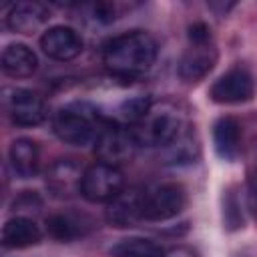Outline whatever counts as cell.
Listing matches in <instances>:
<instances>
[{
	"mask_svg": "<svg viewBox=\"0 0 257 257\" xmlns=\"http://www.w3.org/2000/svg\"><path fill=\"white\" fill-rule=\"evenodd\" d=\"M213 145L221 159L235 161L241 153V124L235 116H219L213 124Z\"/></svg>",
	"mask_w": 257,
	"mask_h": 257,
	"instance_id": "15",
	"label": "cell"
},
{
	"mask_svg": "<svg viewBox=\"0 0 257 257\" xmlns=\"http://www.w3.org/2000/svg\"><path fill=\"white\" fill-rule=\"evenodd\" d=\"M0 64H2V72L6 76H12V78H28L36 72L38 68V58L34 54V50L26 44H20V42H14V44H8L2 52V58H0Z\"/></svg>",
	"mask_w": 257,
	"mask_h": 257,
	"instance_id": "17",
	"label": "cell"
},
{
	"mask_svg": "<svg viewBox=\"0 0 257 257\" xmlns=\"http://www.w3.org/2000/svg\"><path fill=\"white\" fill-rule=\"evenodd\" d=\"M149 108H151V102L145 96H135V98L122 102V106H120L122 124H137L147 114Z\"/></svg>",
	"mask_w": 257,
	"mask_h": 257,
	"instance_id": "21",
	"label": "cell"
},
{
	"mask_svg": "<svg viewBox=\"0 0 257 257\" xmlns=\"http://www.w3.org/2000/svg\"><path fill=\"white\" fill-rule=\"evenodd\" d=\"M124 175L120 167L96 161L84 169L80 181V195L88 203H108L122 193Z\"/></svg>",
	"mask_w": 257,
	"mask_h": 257,
	"instance_id": "6",
	"label": "cell"
},
{
	"mask_svg": "<svg viewBox=\"0 0 257 257\" xmlns=\"http://www.w3.org/2000/svg\"><path fill=\"white\" fill-rule=\"evenodd\" d=\"M165 257H195V253L191 249H187V247H177V249L165 253Z\"/></svg>",
	"mask_w": 257,
	"mask_h": 257,
	"instance_id": "23",
	"label": "cell"
},
{
	"mask_svg": "<svg viewBox=\"0 0 257 257\" xmlns=\"http://www.w3.org/2000/svg\"><path fill=\"white\" fill-rule=\"evenodd\" d=\"M135 133V139L139 143V147H169L183 128V120L177 108L169 106V104H151V108L147 110V114L131 126Z\"/></svg>",
	"mask_w": 257,
	"mask_h": 257,
	"instance_id": "3",
	"label": "cell"
},
{
	"mask_svg": "<svg viewBox=\"0 0 257 257\" xmlns=\"http://www.w3.org/2000/svg\"><path fill=\"white\" fill-rule=\"evenodd\" d=\"M145 221H169L177 217L187 205V193L179 183H159L143 189L141 193Z\"/></svg>",
	"mask_w": 257,
	"mask_h": 257,
	"instance_id": "5",
	"label": "cell"
},
{
	"mask_svg": "<svg viewBox=\"0 0 257 257\" xmlns=\"http://www.w3.org/2000/svg\"><path fill=\"white\" fill-rule=\"evenodd\" d=\"M94 227V219L82 211H58L46 219V233L62 243L86 237Z\"/></svg>",
	"mask_w": 257,
	"mask_h": 257,
	"instance_id": "10",
	"label": "cell"
},
{
	"mask_svg": "<svg viewBox=\"0 0 257 257\" xmlns=\"http://www.w3.org/2000/svg\"><path fill=\"white\" fill-rule=\"evenodd\" d=\"M10 169L18 179H32L40 167V151L32 139H16L8 149Z\"/></svg>",
	"mask_w": 257,
	"mask_h": 257,
	"instance_id": "16",
	"label": "cell"
},
{
	"mask_svg": "<svg viewBox=\"0 0 257 257\" xmlns=\"http://www.w3.org/2000/svg\"><path fill=\"white\" fill-rule=\"evenodd\" d=\"M82 38L80 34L70 26H52L40 36V48L42 52L52 60H72L82 52Z\"/></svg>",
	"mask_w": 257,
	"mask_h": 257,
	"instance_id": "11",
	"label": "cell"
},
{
	"mask_svg": "<svg viewBox=\"0 0 257 257\" xmlns=\"http://www.w3.org/2000/svg\"><path fill=\"white\" fill-rule=\"evenodd\" d=\"M157 60V42L145 30H131L110 38L102 48L104 68L120 78H139Z\"/></svg>",
	"mask_w": 257,
	"mask_h": 257,
	"instance_id": "1",
	"label": "cell"
},
{
	"mask_svg": "<svg viewBox=\"0 0 257 257\" xmlns=\"http://www.w3.org/2000/svg\"><path fill=\"white\" fill-rule=\"evenodd\" d=\"M106 118L88 104V102H70L52 116V131L54 135L72 147H88L94 145V139Z\"/></svg>",
	"mask_w": 257,
	"mask_h": 257,
	"instance_id": "2",
	"label": "cell"
},
{
	"mask_svg": "<svg viewBox=\"0 0 257 257\" xmlns=\"http://www.w3.org/2000/svg\"><path fill=\"white\" fill-rule=\"evenodd\" d=\"M141 193H143V189H128V191H122L120 195H116L112 201H108L106 209H104L106 223L112 227H118V229H126V227H135L141 221H145Z\"/></svg>",
	"mask_w": 257,
	"mask_h": 257,
	"instance_id": "13",
	"label": "cell"
},
{
	"mask_svg": "<svg viewBox=\"0 0 257 257\" xmlns=\"http://www.w3.org/2000/svg\"><path fill=\"white\" fill-rule=\"evenodd\" d=\"M137 149L139 143L135 139L133 128L116 120H104L94 139V153L98 161L114 167H120L122 163L131 161Z\"/></svg>",
	"mask_w": 257,
	"mask_h": 257,
	"instance_id": "4",
	"label": "cell"
},
{
	"mask_svg": "<svg viewBox=\"0 0 257 257\" xmlns=\"http://www.w3.org/2000/svg\"><path fill=\"white\" fill-rule=\"evenodd\" d=\"M82 173H84V169H80V165L76 161L58 159L46 171V187L54 197L68 199V197L80 193Z\"/></svg>",
	"mask_w": 257,
	"mask_h": 257,
	"instance_id": "12",
	"label": "cell"
},
{
	"mask_svg": "<svg viewBox=\"0 0 257 257\" xmlns=\"http://www.w3.org/2000/svg\"><path fill=\"white\" fill-rule=\"evenodd\" d=\"M217 62V48L213 40L189 42V48L179 60V76L185 82H197L205 78Z\"/></svg>",
	"mask_w": 257,
	"mask_h": 257,
	"instance_id": "9",
	"label": "cell"
},
{
	"mask_svg": "<svg viewBox=\"0 0 257 257\" xmlns=\"http://www.w3.org/2000/svg\"><path fill=\"white\" fill-rule=\"evenodd\" d=\"M247 203H249L251 213L257 219V169H253L247 179Z\"/></svg>",
	"mask_w": 257,
	"mask_h": 257,
	"instance_id": "22",
	"label": "cell"
},
{
	"mask_svg": "<svg viewBox=\"0 0 257 257\" xmlns=\"http://www.w3.org/2000/svg\"><path fill=\"white\" fill-rule=\"evenodd\" d=\"M42 239L40 227L24 215H16L8 219L2 227V245L6 249H24L30 245H36Z\"/></svg>",
	"mask_w": 257,
	"mask_h": 257,
	"instance_id": "18",
	"label": "cell"
},
{
	"mask_svg": "<svg viewBox=\"0 0 257 257\" xmlns=\"http://www.w3.org/2000/svg\"><path fill=\"white\" fill-rule=\"evenodd\" d=\"M48 18H50V12L42 2L24 0V2H16L12 6V10L6 16V24L12 32L30 34V32L38 30Z\"/></svg>",
	"mask_w": 257,
	"mask_h": 257,
	"instance_id": "14",
	"label": "cell"
},
{
	"mask_svg": "<svg viewBox=\"0 0 257 257\" xmlns=\"http://www.w3.org/2000/svg\"><path fill=\"white\" fill-rule=\"evenodd\" d=\"M165 249L145 237H126L110 247V257H165Z\"/></svg>",
	"mask_w": 257,
	"mask_h": 257,
	"instance_id": "19",
	"label": "cell"
},
{
	"mask_svg": "<svg viewBox=\"0 0 257 257\" xmlns=\"http://www.w3.org/2000/svg\"><path fill=\"white\" fill-rule=\"evenodd\" d=\"M6 110L18 126H36L46 118L44 98L30 88H12L6 96Z\"/></svg>",
	"mask_w": 257,
	"mask_h": 257,
	"instance_id": "8",
	"label": "cell"
},
{
	"mask_svg": "<svg viewBox=\"0 0 257 257\" xmlns=\"http://www.w3.org/2000/svg\"><path fill=\"white\" fill-rule=\"evenodd\" d=\"M253 94H255V80L251 72L243 66L229 68L209 88L211 100L219 104H241L251 100Z\"/></svg>",
	"mask_w": 257,
	"mask_h": 257,
	"instance_id": "7",
	"label": "cell"
},
{
	"mask_svg": "<svg viewBox=\"0 0 257 257\" xmlns=\"http://www.w3.org/2000/svg\"><path fill=\"white\" fill-rule=\"evenodd\" d=\"M223 221L227 225V229L235 231L239 227H243V213H241V203L235 191H227L225 199H223Z\"/></svg>",
	"mask_w": 257,
	"mask_h": 257,
	"instance_id": "20",
	"label": "cell"
}]
</instances>
